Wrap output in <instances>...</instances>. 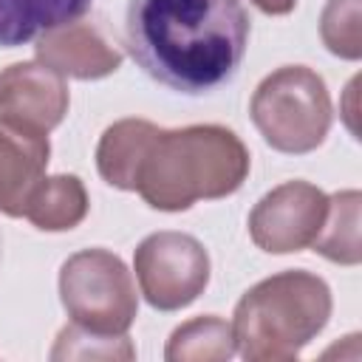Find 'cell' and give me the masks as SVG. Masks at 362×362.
Returning a JSON list of instances; mask_svg holds the SVG:
<instances>
[{
    "instance_id": "obj_1",
    "label": "cell",
    "mask_w": 362,
    "mask_h": 362,
    "mask_svg": "<svg viewBox=\"0 0 362 362\" xmlns=\"http://www.w3.org/2000/svg\"><path fill=\"white\" fill-rule=\"evenodd\" d=\"M240 0H127L124 42L136 65L187 96L226 85L249 45Z\"/></svg>"
},
{
    "instance_id": "obj_2",
    "label": "cell",
    "mask_w": 362,
    "mask_h": 362,
    "mask_svg": "<svg viewBox=\"0 0 362 362\" xmlns=\"http://www.w3.org/2000/svg\"><path fill=\"white\" fill-rule=\"evenodd\" d=\"M249 175V150L221 124L156 130L136 173V187L153 209L181 212L201 198H223Z\"/></svg>"
},
{
    "instance_id": "obj_3",
    "label": "cell",
    "mask_w": 362,
    "mask_h": 362,
    "mask_svg": "<svg viewBox=\"0 0 362 362\" xmlns=\"http://www.w3.org/2000/svg\"><path fill=\"white\" fill-rule=\"evenodd\" d=\"M331 288L322 277L294 269L252 286L232 320L235 351L249 362L294 359L328 322Z\"/></svg>"
},
{
    "instance_id": "obj_4",
    "label": "cell",
    "mask_w": 362,
    "mask_h": 362,
    "mask_svg": "<svg viewBox=\"0 0 362 362\" xmlns=\"http://www.w3.org/2000/svg\"><path fill=\"white\" fill-rule=\"evenodd\" d=\"M249 113L266 144L280 153L317 150L331 127V96L320 74L305 65L272 71L255 90Z\"/></svg>"
},
{
    "instance_id": "obj_5",
    "label": "cell",
    "mask_w": 362,
    "mask_h": 362,
    "mask_svg": "<svg viewBox=\"0 0 362 362\" xmlns=\"http://www.w3.org/2000/svg\"><path fill=\"white\" fill-rule=\"evenodd\" d=\"M59 300L71 322L93 334H124L139 311L136 286L107 249H82L59 269Z\"/></svg>"
},
{
    "instance_id": "obj_6",
    "label": "cell",
    "mask_w": 362,
    "mask_h": 362,
    "mask_svg": "<svg viewBox=\"0 0 362 362\" xmlns=\"http://www.w3.org/2000/svg\"><path fill=\"white\" fill-rule=\"evenodd\" d=\"M144 300L158 311H178L204 294L209 283V255L187 232L147 235L133 257Z\"/></svg>"
},
{
    "instance_id": "obj_7",
    "label": "cell",
    "mask_w": 362,
    "mask_h": 362,
    "mask_svg": "<svg viewBox=\"0 0 362 362\" xmlns=\"http://www.w3.org/2000/svg\"><path fill=\"white\" fill-rule=\"evenodd\" d=\"M328 215V195L308 181H286L266 192L252 215V240L272 255L300 252L314 243Z\"/></svg>"
},
{
    "instance_id": "obj_8",
    "label": "cell",
    "mask_w": 362,
    "mask_h": 362,
    "mask_svg": "<svg viewBox=\"0 0 362 362\" xmlns=\"http://www.w3.org/2000/svg\"><path fill=\"white\" fill-rule=\"evenodd\" d=\"M68 113L65 76L42 62H14L0 71V122L48 136Z\"/></svg>"
},
{
    "instance_id": "obj_9",
    "label": "cell",
    "mask_w": 362,
    "mask_h": 362,
    "mask_svg": "<svg viewBox=\"0 0 362 362\" xmlns=\"http://www.w3.org/2000/svg\"><path fill=\"white\" fill-rule=\"evenodd\" d=\"M37 59L59 76L102 79L122 65V54L90 23H65L37 37Z\"/></svg>"
},
{
    "instance_id": "obj_10",
    "label": "cell",
    "mask_w": 362,
    "mask_h": 362,
    "mask_svg": "<svg viewBox=\"0 0 362 362\" xmlns=\"http://www.w3.org/2000/svg\"><path fill=\"white\" fill-rule=\"evenodd\" d=\"M48 139L0 122V212L23 215L25 198L48 167Z\"/></svg>"
},
{
    "instance_id": "obj_11",
    "label": "cell",
    "mask_w": 362,
    "mask_h": 362,
    "mask_svg": "<svg viewBox=\"0 0 362 362\" xmlns=\"http://www.w3.org/2000/svg\"><path fill=\"white\" fill-rule=\"evenodd\" d=\"M93 0H0V48H17L40 34L79 20Z\"/></svg>"
},
{
    "instance_id": "obj_12",
    "label": "cell",
    "mask_w": 362,
    "mask_h": 362,
    "mask_svg": "<svg viewBox=\"0 0 362 362\" xmlns=\"http://www.w3.org/2000/svg\"><path fill=\"white\" fill-rule=\"evenodd\" d=\"M158 127L147 119H122L110 124L96 147L99 175L116 189H133L144 150Z\"/></svg>"
},
{
    "instance_id": "obj_13",
    "label": "cell",
    "mask_w": 362,
    "mask_h": 362,
    "mask_svg": "<svg viewBox=\"0 0 362 362\" xmlns=\"http://www.w3.org/2000/svg\"><path fill=\"white\" fill-rule=\"evenodd\" d=\"M88 215V192L76 175H42L25 198L23 218L42 232L74 229Z\"/></svg>"
},
{
    "instance_id": "obj_14",
    "label": "cell",
    "mask_w": 362,
    "mask_h": 362,
    "mask_svg": "<svg viewBox=\"0 0 362 362\" xmlns=\"http://www.w3.org/2000/svg\"><path fill=\"white\" fill-rule=\"evenodd\" d=\"M359 201L362 198L356 189H345V192H337L334 198H328L325 223L311 243L314 252H320L322 257H328L334 263H345V266L359 263V257H362V249H359Z\"/></svg>"
},
{
    "instance_id": "obj_15",
    "label": "cell",
    "mask_w": 362,
    "mask_h": 362,
    "mask_svg": "<svg viewBox=\"0 0 362 362\" xmlns=\"http://www.w3.org/2000/svg\"><path fill=\"white\" fill-rule=\"evenodd\" d=\"M232 354H235L232 325L215 314L195 317V320L178 325L164 351V356L170 362H184V359L209 362V359H229Z\"/></svg>"
},
{
    "instance_id": "obj_16",
    "label": "cell",
    "mask_w": 362,
    "mask_h": 362,
    "mask_svg": "<svg viewBox=\"0 0 362 362\" xmlns=\"http://www.w3.org/2000/svg\"><path fill=\"white\" fill-rule=\"evenodd\" d=\"M136 348L124 334H93L79 325H68L59 331L51 359H133Z\"/></svg>"
},
{
    "instance_id": "obj_17",
    "label": "cell",
    "mask_w": 362,
    "mask_h": 362,
    "mask_svg": "<svg viewBox=\"0 0 362 362\" xmlns=\"http://www.w3.org/2000/svg\"><path fill=\"white\" fill-rule=\"evenodd\" d=\"M320 34L331 54L345 59H359L362 54L359 0H328L320 17Z\"/></svg>"
},
{
    "instance_id": "obj_18",
    "label": "cell",
    "mask_w": 362,
    "mask_h": 362,
    "mask_svg": "<svg viewBox=\"0 0 362 362\" xmlns=\"http://www.w3.org/2000/svg\"><path fill=\"white\" fill-rule=\"evenodd\" d=\"M252 3L266 14H288L297 6V0H252Z\"/></svg>"
}]
</instances>
